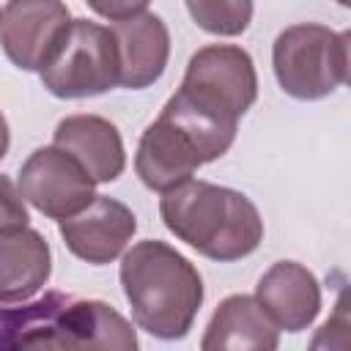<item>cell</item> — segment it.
I'll use <instances>...</instances> for the list:
<instances>
[{"label": "cell", "mask_w": 351, "mask_h": 351, "mask_svg": "<svg viewBox=\"0 0 351 351\" xmlns=\"http://www.w3.org/2000/svg\"><path fill=\"white\" fill-rule=\"evenodd\" d=\"M118 277L140 329L159 340L189 335L203 304V277L189 258L167 241L145 239L123 252Z\"/></svg>", "instance_id": "cell-1"}, {"label": "cell", "mask_w": 351, "mask_h": 351, "mask_svg": "<svg viewBox=\"0 0 351 351\" xmlns=\"http://www.w3.org/2000/svg\"><path fill=\"white\" fill-rule=\"evenodd\" d=\"M165 228L208 261L230 263L252 255L263 241V219L255 203L211 181H184L159 197Z\"/></svg>", "instance_id": "cell-2"}, {"label": "cell", "mask_w": 351, "mask_h": 351, "mask_svg": "<svg viewBox=\"0 0 351 351\" xmlns=\"http://www.w3.org/2000/svg\"><path fill=\"white\" fill-rule=\"evenodd\" d=\"M0 329L11 332L0 346L137 348V335L118 310L99 299H69L63 293H49L22 310L0 313Z\"/></svg>", "instance_id": "cell-3"}, {"label": "cell", "mask_w": 351, "mask_h": 351, "mask_svg": "<svg viewBox=\"0 0 351 351\" xmlns=\"http://www.w3.org/2000/svg\"><path fill=\"white\" fill-rule=\"evenodd\" d=\"M271 66L280 88L299 101H318L348 80V33L299 22L274 38Z\"/></svg>", "instance_id": "cell-4"}, {"label": "cell", "mask_w": 351, "mask_h": 351, "mask_svg": "<svg viewBox=\"0 0 351 351\" xmlns=\"http://www.w3.org/2000/svg\"><path fill=\"white\" fill-rule=\"evenodd\" d=\"M178 93L192 104L239 123V118L258 99V71L252 55L236 44L200 47L186 63Z\"/></svg>", "instance_id": "cell-5"}, {"label": "cell", "mask_w": 351, "mask_h": 351, "mask_svg": "<svg viewBox=\"0 0 351 351\" xmlns=\"http://www.w3.org/2000/svg\"><path fill=\"white\" fill-rule=\"evenodd\" d=\"M38 77L58 99H88L112 90L118 85V47L110 27L71 19L60 52Z\"/></svg>", "instance_id": "cell-6"}, {"label": "cell", "mask_w": 351, "mask_h": 351, "mask_svg": "<svg viewBox=\"0 0 351 351\" xmlns=\"http://www.w3.org/2000/svg\"><path fill=\"white\" fill-rule=\"evenodd\" d=\"M19 195L49 219H69L96 197L90 173L63 148H36L19 167Z\"/></svg>", "instance_id": "cell-7"}, {"label": "cell", "mask_w": 351, "mask_h": 351, "mask_svg": "<svg viewBox=\"0 0 351 351\" xmlns=\"http://www.w3.org/2000/svg\"><path fill=\"white\" fill-rule=\"evenodd\" d=\"M71 27L63 0H8L0 11V47L22 71L47 69Z\"/></svg>", "instance_id": "cell-8"}, {"label": "cell", "mask_w": 351, "mask_h": 351, "mask_svg": "<svg viewBox=\"0 0 351 351\" xmlns=\"http://www.w3.org/2000/svg\"><path fill=\"white\" fill-rule=\"evenodd\" d=\"M58 230L71 255L85 263L104 266L112 263L132 241L137 230V217L121 200L96 195L80 214L58 219Z\"/></svg>", "instance_id": "cell-9"}, {"label": "cell", "mask_w": 351, "mask_h": 351, "mask_svg": "<svg viewBox=\"0 0 351 351\" xmlns=\"http://www.w3.org/2000/svg\"><path fill=\"white\" fill-rule=\"evenodd\" d=\"M255 299L280 332H302L321 313L318 277L296 261L271 263L255 285Z\"/></svg>", "instance_id": "cell-10"}, {"label": "cell", "mask_w": 351, "mask_h": 351, "mask_svg": "<svg viewBox=\"0 0 351 351\" xmlns=\"http://www.w3.org/2000/svg\"><path fill=\"white\" fill-rule=\"evenodd\" d=\"M110 33L118 47V85L126 90H143L154 85L170 60V30L156 14H137L123 22H112Z\"/></svg>", "instance_id": "cell-11"}, {"label": "cell", "mask_w": 351, "mask_h": 351, "mask_svg": "<svg viewBox=\"0 0 351 351\" xmlns=\"http://www.w3.org/2000/svg\"><path fill=\"white\" fill-rule=\"evenodd\" d=\"M203 165L192 140L167 118H156L145 126L134 154V173L151 192H167L189 181Z\"/></svg>", "instance_id": "cell-12"}, {"label": "cell", "mask_w": 351, "mask_h": 351, "mask_svg": "<svg viewBox=\"0 0 351 351\" xmlns=\"http://www.w3.org/2000/svg\"><path fill=\"white\" fill-rule=\"evenodd\" d=\"M52 145L69 151L96 184L115 181L126 167V151L123 140L115 123H110L101 115H66L58 121Z\"/></svg>", "instance_id": "cell-13"}, {"label": "cell", "mask_w": 351, "mask_h": 351, "mask_svg": "<svg viewBox=\"0 0 351 351\" xmlns=\"http://www.w3.org/2000/svg\"><path fill=\"white\" fill-rule=\"evenodd\" d=\"M52 274V252L47 239L25 228L0 230V304L33 299Z\"/></svg>", "instance_id": "cell-14"}, {"label": "cell", "mask_w": 351, "mask_h": 351, "mask_svg": "<svg viewBox=\"0 0 351 351\" xmlns=\"http://www.w3.org/2000/svg\"><path fill=\"white\" fill-rule=\"evenodd\" d=\"M280 346V329L266 315V310L258 304L255 296L233 293L225 296L200 340L203 351H274Z\"/></svg>", "instance_id": "cell-15"}, {"label": "cell", "mask_w": 351, "mask_h": 351, "mask_svg": "<svg viewBox=\"0 0 351 351\" xmlns=\"http://www.w3.org/2000/svg\"><path fill=\"white\" fill-rule=\"evenodd\" d=\"M159 115L167 118L170 123H176L192 140V145L197 148L203 165L225 156L230 151L233 140H236V132H239V123L236 121L219 118V115H214V112L192 104L178 90L165 101V107H162Z\"/></svg>", "instance_id": "cell-16"}, {"label": "cell", "mask_w": 351, "mask_h": 351, "mask_svg": "<svg viewBox=\"0 0 351 351\" xmlns=\"http://www.w3.org/2000/svg\"><path fill=\"white\" fill-rule=\"evenodd\" d=\"M192 22L211 36H241L252 22V0H184Z\"/></svg>", "instance_id": "cell-17"}, {"label": "cell", "mask_w": 351, "mask_h": 351, "mask_svg": "<svg viewBox=\"0 0 351 351\" xmlns=\"http://www.w3.org/2000/svg\"><path fill=\"white\" fill-rule=\"evenodd\" d=\"M27 222L30 217L25 208V197L19 195V189L8 176H0V230L25 228Z\"/></svg>", "instance_id": "cell-18"}, {"label": "cell", "mask_w": 351, "mask_h": 351, "mask_svg": "<svg viewBox=\"0 0 351 351\" xmlns=\"http://www.w3.org/2000/svg\"><path fill=\"white\" fill-rule=\"evenodd\" d=\"M85 3L101 19L123 22V19H132L137 14H145V8H148L151 0H85Z\"/></svg>", "instance_id": "cell-19"}, {"label": "cell", "mask_w": 351, "mask_h": 351, "mask_svg": "<svg viewBox=\"0 0 351 351\" xmlns=\"http://www.w3.org/2000/svg\"><path fill=\"white\" fill-rule=\"evenodd\" d=\"M8 145H11V129H8L5 115L0 112V159L8 154Z\"/></svg>", "instance_id": "cell-20"}, {"label": "cell", "mask_w": 351, "mask_h": 351, "mask_svg": "<svg viewBox=\"0 0 351 351\" xmlns=\"http://www.w3.org/2000/svg\"><path fill=\"white\" fill-rule=\"evenodd\" d=\"M337 3H340V5H348V3H351V0H337Z\"/></svg>", "instance_id": "cell-21"}]
</instances>
